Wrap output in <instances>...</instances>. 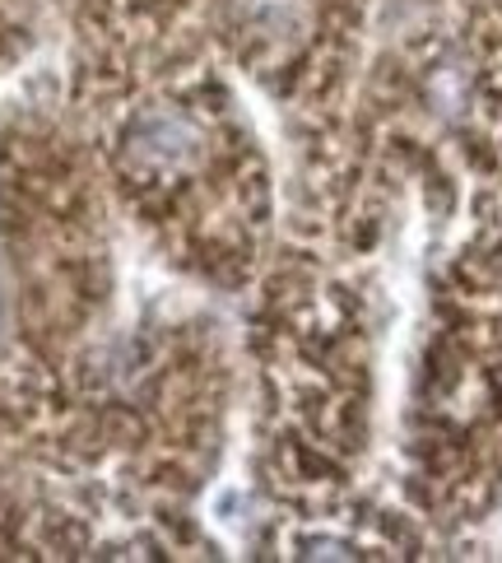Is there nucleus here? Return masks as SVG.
Wrapping results in <instances>:
<instances>
[{
	"label": "nucleus",
	"mask_w": 502,
	"mask_h": 563,
	"mask_svg": "<svg viewBox=\"0 0 502 563\" xmlns=\"http://www.w3.org/2000/svg\"><path fill=\"white\" fill-rule=\"evenodd\" d=\"M303 19V5L298 0H252V24L270 29V33H289Z\"/></svg>",
	"instance_id": "nucleus-2"
},
{
	"label": "nucleus",
	"mask_w": 502,
	"mask_h": 563,
	"mask_svg": "<svg viewBox=\"0 0 502 563\" xmlns=\"http://www.w3.org/2000/svg\"><path fill=\"white\" fill-rule=\"evenodd\" d=\"M131 154L154 173H177L200 154V131L172 108H145L131 122Z\"/></svg>",
	"instance_id": "nucleus-1"
}]
</instances>
